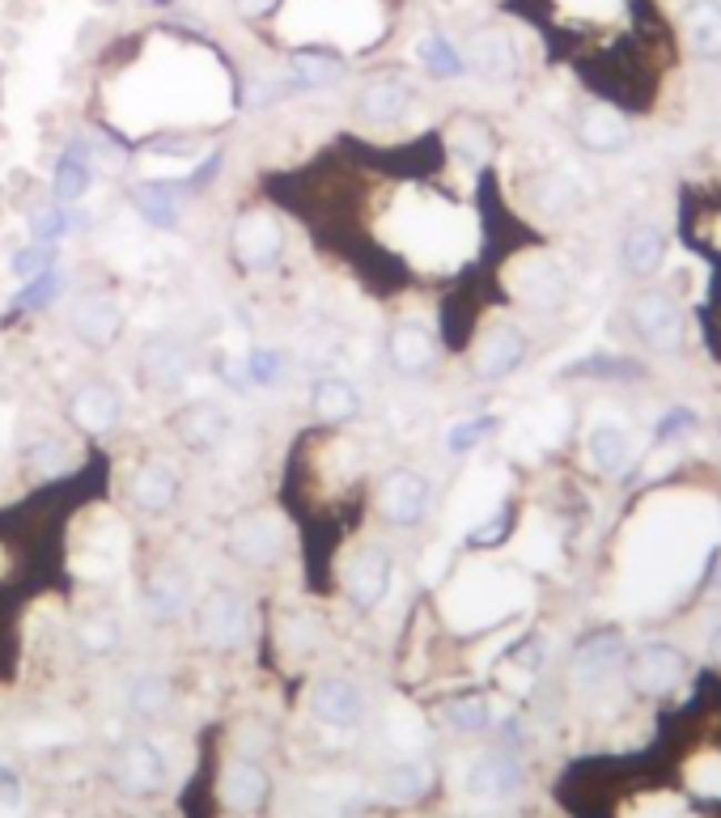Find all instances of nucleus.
I'll return each mask as SVG.
<instances>
[{"instance_id": "nucleus-18", "label": "nucleus", "mask_w": 721, "mask_h": 818, "mask_svg": "<svg viewBox=\"0 0 721 818\" xmlns=\"http://www.w3.org/2000/svg\"><path fill=\"white\" fill-rule=\"evenodd\" d=\"M115 776H120V785L128 794H153V789L166 780V759H162V750L153 743L136 738V743L123 746Z\"/></svg>"}, {"instance_id": "nucleus-23", "label": "nucleus", "mask_w": 721, "mask_h": 818, "mask_svg": "<svg viewBox=\"0 0 721 818\" xmlns=\"http://www.w3.org/2000/svg\"><path fill=\"white\" fill-rule=\"evenodd\" d=\"M132 501L144 513H166L179 501V476L170 471L166 462H144L141 471L132 476Z\"/></svg>"}, {"instance_id": "nucleus-29", "label": "nucleus", "mask_w": 721, "mask_h": 818, "mask_svg": "<svg viewBox=\"0 0 721 818\" xmlns=\"http://www.w3.org/2000/svg\"><path fill=\"white\" fill-rule=\"evenodd\" d=\"M51 192L60 204H77L81 195L90 192V162H85V149L72 145L64 157H60V166H55V178H51Z\"/></svg>"}, {"instance_id": "nucleus-11", "label": "nucleus", "mask_w": 721, "mask_h": 818, "mask_svg": "<svg viewBox=\"0 0 721 818\" xmlns=\"http://www.w3.org/2000/svg\"><path fill=\"white\" fill-rule=\"evenodd\" d=\"M628 657V636L624 627H595L581 645L573 650V671L586 678V683H599L611 671H620Z\"/></svg>"}, {"instance_id": "nucleus-45", "label": "nucleus", "mask_w": 721, "mask_h": 818, "mask_svg": "<svg viewBox=\"0 0 721 818\" xmlns=\"http://www.w3.org/2000/svg\"><path fill=\"white\" fill-rule=\"evenodd\" d=\"M64 467H69L64 446H48V450L34 454V471H43V476H55V471H64Z\"/></svg>"}, {"instance_id": "nucleus-15", "label": "nucleus", "mask_w": 721, "mask_h": 818, "mask_svg": "<svg viewBox=\"0 0 721 818\" xmlns=\"http://www.w3.org/2000/svg\"><path fill=\"white\" fill-rule=\"evenodd\" d=\"M386 357L390 365L399 369V374H429L433 361H437V339H433L429 327H420V323H399L390 336H386Z\"/></svg>"}, {"instance_id": "nucleus-30", "label": "nucleus", "mask_w": 721, "mask_h": 818, "mask_svg": "<svg viewBox=\"0 0 721 818\" xmlns=\"http://www.w3.org/2000/svg\"><path fill=\"white\" fill-rule=\"evenodd\" d=\"M344 76V60L332 51H302L293 55V81L306 85V90H327Z\"/></svg>"}, {"instance_id": "nucleus-28", "label": "nucleus", "mask_w": 721, "mask_h": 818, "mask_svg": "<svg viewBox=\"0 0 721 818\" xmlns=\"http://www.w3.org/2000/svg\"><path fill=\"white\" fill-rule=\"evenodd\" d=\"M144 611L153 620H174L183 606H187V577L179 573H158V577L144 585Z\"/></svg>"}, {"instance_id": "nucleus-39", "label": "nucleus", "mask_w": 721, "mask_h": 818, "mask_svg": "<svg viewBox=\"0 0 721 818\" xmlns=\"http://www.w3.org/2000/svg\"><path fill=\"white\" fill-rule=\"evenodd\" d=\"M509 534H514V505H505L497 518H488L480 530H471L467 543H471V548H501Z\"/></svg>"}, {"instance_id": "nucleus-2", "label": "nucleus", "mask_w": 721, "mask_h": 818, "mask_svg": "<svg viewBox=\"0 0 721 818\" xmlns=\"http://www.w3.org/2000/svg\"><path fill=\"white\" fill-rule=\"evenodd\" d=\"M683 674H688L683 650L662 645V641H649L624 657V678L637 696H667L683 683Z\"/></svg>"}, {"instance_id": "nucleus-35", "label": "nucleus", "mask_w": 721, "mask_h": 818, "mask_svg": "<svg viewBox=\"0 0 721 818\" xmlns=\"http://www.w3.org/2000/svg\"><path fill=\"white\" fill-rule=\"evenodd\" d=\"M128 704H132V713H141V717H158V713H166V704H170V683L166 678H158V674H141V678L128 687Z\"/></svg>"}, {"instance_id": "nucleus-47", "label": "nucleus", "mask_w": 721, "mask_h": 818, "mask_svg": "<svg viewBox=\"0 0 721 818\" xmlns=\"http://www.w3.org/2000/svg\"><path fill=\"white\" fill-rule=\"evenodd\" d=\"M216 170H221V153H213V157H209V166H200L192 174V187H209V178H213Z\"/></svg>"}, {"instance_id": "nucleus-17", "label": "nucleus", "mask_w": 721, "mask_h": 818, "mask_svg": "<svg viewBox=\"0 0 721 818\" xmlns=\"http://www.w3.org/2000/svg\"><path fill=\"white\" fill-rule=\"evenodd\" d=\"M272 794V776H267L255 759H234L225 776H221V797H225V806L230 810H242V815H251V810H260Z\"/></svg>"}, {"instance_id": "nucleus-34", "label": "nucleus", "mask_w": 721, "mask_h": 818, "mask_svg": "<svg viewBox=\"0 0 721 818\" xmlns=\"http://www.w3.org/2000/svg\"><path fill=\"white\" fill-rule=\"evenodd\" d=\"M446 722L463 729V734H480L492 722V708H488V699L480 692H467V696L446 699Z\"/></svg>"}, {"instance_id": "nucleus-48", "label": "nucleus", "mask_w": 721, "mask_h": 818, "mask_svg": "<svg viewBox=\"0 0 721 818\" xmlns=\"http://www.w3.org/2000/svg\"><path fill=\"white\" fill-rule=\"evenodd\" d=\"M709 653H713V662L721 666V627L713 632V641H709Z\"/></svg>"}, {"instance_id": "nucleus-41", "label": "nucleus", "mask_w": 721, "mask_h": 818, "mask_svg": "<svg viewBox=\"0 0 721 818\" xmlns=\"http://www.w3.org/2000/svg\"><path fill=\"white\" fill-rule=\"evenodd\" d=\"M51 264H55V250H51V242L26 246V250H18V255H13V272H18L22 280L39 276V272H51Z\"/></svg>"}, {"instance_id": "nucleus-36", "label": "nucleus", "mask_w": 721, "mask_h": 818, "mask_svg": "<svg viewBox=\"0 0 721 818\" xmlns=\"http://www.w3.org/2000/svg\"><path fill=\"white\" fill-rule=\"evenodd\" d=\"M501 429V420L497 416H476V420H458L455 429L446 433V446H450V454H471L480 441Z\"/></svg>"}, {"instance_id": "nucleus-9", "label": "nucleus", "mask_w": 721, "mask_h": 818, "mask_svg": "<svg viewBox=\"0 0 721 818\" xmlns=\"http://www.w3.org/2000/svg\"><path fill=\"white\" fill-rule=\"evenodd\" d=\"M667 250H671V242H667V234L653 221H632L624 234H620V264L637 280L658 276L662 264H667Z\"/></svg>"}, {"instance_id": "nucleus-4", "label": "nucleus", "mask_w": 721, "mask_h": 818, "mask_svg": "<svg viewBox=\"0 0 721 818\" xmlns=\"http://www.w3.org/2000/svg\"><path fill=\"white\" fill-rule=\"evenodd\" d=\"M527 352H530L527 331L514 327V323H497V327H488L484 339L476 344L471 369H476L480 382H505V378H514V374L522 369Z\"/></svg>"}, {"instance_id": "nucleus-10", "label": "nucleus", "mask_w": 721, "mask_h": 818, "mask_svg": "<svg viewBox=\"0 0 721 818\" xmlns=\"http://www.w3.org/2000/svg\"><path fill=\"white\" fill-rule=\"evenodd\" d=\"M230 552H234V560L251 564V569H267L285 552V534H281V526L272 518H242L230 530Z\"/></svg>"}, {"instance_id": "nucleus-43", "label": "nucleus", "mask_w": 721, "mask_h": 818, "mask_svg": "<svg viewBox=\"0 0 721 818\" xmlns=\"http://www.w3.org/2000/svg\"><path fill=\"white\" fill-rule=\"evenodd\" d=\"M514 662H518V666H522L527 674L544 671V662H548V641H544L539 632H530L527 641L514 650Z\"/></svg>"}, {"instance_id": "nucleus-1", "label": "nucleus", "mask_w": 721, "mask_h": 818, "mask_svg": "<svg viewBox=\"0 0 721 818\" xmlns=\"http://www.w3.org/2000/svg\"><path fill=\"white\" fill-rule=\"evenodd\" d=\"M628 331L653 352H679L688 336V314L667 289H641L628 301Z\"/></svg>"}, {"instance_id": "nucleus-27", "label": "nucleus", "mask_w": 721, "mask_h": 818, "mask_svg": "<svg viewBox=\"0 0 721 818\" xmlns=\"http://www.w3.org/2000/svg\"><path fill=\"white\" fill-rule=\"evenodd\" d=\"M132 204L153 229H174L179 225V192L166 183H144L132 192Z\"/></svg>"}, {"instance_id": "nucleus-31", "label": "nucleus", "mask_w": 721, "mask_h": 818, "mask_svg": "<svg viewBox=\"0 0 721 818\" xmlns=\"http://www.w3.org/2000/svg\"><path fill=\"white\" fill-rule=\"evenodd\" d=\"M225 429H230L225 411L209 408V403H200V408H192V411H187V416H183V425H179V433H183V441H187L192 450L216 446V441L225 437Z\"/></svg>"}, {"instance_id": "nucleus-7", "label": "nucleus", "mask_w": 721, "mask_h": 818, "mask_svg": "<svg viewBox=\"0 0 721 818\" xmlns=\"http://www.w3.org/2000/svg\"><path fill=\"white\" fill-rule=\"evenodd\" d=\"M573 136L577 145L586 149V153H602V157H611V153H624L628 141H632V123L616 111V106H586L573 123Z\"/></svg>"}, {"instance_id": "nucleus-40", "label": "nucleus", "mask_w": 721, "mask_h": 818, "mask_svg": "<svg viewBox=\"0 0 721 818\" xmlns=\"http://www.w3.org/2000/svg\"><path fill=\"white\" fill-rule=\"evenodd\" d=\"M72 225H77V221H72L69 208H48V213H34V217H30V234L39 242H55V238H64Z\"/></svg>"}, {"instance_id": "nucleus-16", "label": "nucleus", "mask_w": 721, "mask_h": 818, "mask_svg": "<svg viewBox=\"0 0 721 818\" xmlns=\"http://www.w3.org/2000/svg\"><path fill=\"white\" fill-rule=\"evenodd\" d=\"M69 420L85 433H106L120 420V395L106 382H85L69 395Z\"/></svg>"}, {"instance_id": "nucleus-5", "label": "nucleus", "mask_w": 721, "mask_h": 818, "mask_svg": "<svg viewBox=\"0 0 721 818\" xmlns=\"http://www.w3.org/2000/svg\"><path fill=\"white\" fill-rule=\"evenodd\" d=\"M429 501H433L429 480L420 471H408V467L390 471L378 483V513H383L390 526H404V530L420 526L425 513H429Z\"/></svg>"}, {"instance_id": "nucleus-33", "label": "nucleus", "mask_w": 721, "mask_h": 818, "mask_svg": "<svg viewBox=\"0 0 721 818\" xmlns=\"http://www.w3.org/2000/svg\"><path fill=\"white\" fill-rule=\"evenodd\" d=\"M420 60H425V69H429L433 76H441V81L467 73V60H463L455 43L441 39V34H425V39H420Z\"/></svg>"}, {"instance_id": "nucleus-26", "label": "nucleus", "mask_w": 721, "mask_h": 818, "mask_svg": "<svg viewBox=\"0 0 721 818\" xmlns=\"http://www.w3.org/2000/svg\"><path fill=\"white\" fill-rule=\"evenodd\" d=\"M450 149H455L467 166H484V162L497 153V136H492V127L484 120L463 115V120H455V127H450Z\"/></svg>"}, {"instance_id": "nucleus-46", "label": "nucleus", "mask_w": 721, "mask_h": 818, "mask_svg": "<svg viewBox=\"0 0 721 818\" xmlns=\"http://www.w3.org/2000/svg\"><path fill=\"white\" fill-rule=\"evenodd\" d=\"M0 806L4 810H18L22 806V785H18V776L9 768H0Z\"/></svg>"}, {"instance_id": "nucleus-37", "label": "nucleus", "mask_w": 721, "mask_h": 818, "mask_svg": "<svg viewBox=\"0 0 721 818\" xmlns=\"http://www.w3.org/2000/svg\"><path fill=\"white\" fill-rule=\"evenodd\" d=\"M697 429H700L697 408H683V403H679V408H667L662 416H658V425H653V441H662V446H667V441H679V437L697 433Z\"/></svg>"}, {"instance_id": "nucleus-25", "label": "nucleus", "mask_w": 721, "mask_h": 818, "mask_svg": "<svg viewBox=\"0 0 721 818\" xmlns=\"http://www.w3.org/2000/svg\"><path fill=\"white\" fill-rule=\"evenodd\" d=\"M518 785H522V768H518V759L505 755V750L484 755L480 764L471 768V794H480V797H509Z\"/></svg>"}, {"instance_id": "nucleus-21", "label": "nucleus", "mask_w": 721, "mask_h": 818, "mask_svg": "<svg viewBox=\"0 0 721 818\" xmlns=\"http://www.w3.org/2000/svg\"><path fill=\"white\" fill-rule=\"evenodd\" d=\"M408 106H412V90L399 81V76H378V81H369L357 98V111L369 123L404 120V115H408Z\"/></svg>"}, {"instance_id": "nucleus-6", "label": "nucleus", "mask_w": 721, "mask_h": 818, "mask_svg": "<svg viewBox=\"0 0 721 818\" xmlns=\"http://www.w3.org/2000/svg\"><path fill=\"white\" fill-rule=\"evenodd\" d=\"M230 246H234V259H238L242 267H251V272H267V267L281 264L285 229H281V221L267 217V213H246V217L234 221Z\"/></svg>"}, {"instance_id": "nucleus-32", "label": "nucleus", "mask_w": 721, "mask_h": 818, "mask_svg": "<svg viewBox=\"0 0 721 818\" xmlns=\"http://www.w3.org/2000/svg\"><path fill=\"white\" fill-rule=\"evenodd\" d=\"M383 794L390 801H416V797L429 794V768L425 764H395V768L383 776Z\"/></svg>"}, {"instance_id": "nucleus-3", "label": "nucleus", "mask_w": 721, "mask_h": 818, "mask_svg": "<svg viewBox=\"0 0 721 818\" xmlns=\"http://www.w3.org/2000/svg\"><path fill=\"white\" fill-rule=\"evenodd\" d=\"M195 636H200V645H209L216 653L238 650L246 641V606H242L238 594L209 590L200 599V611H195Z\"/></svg>"}, {"instance_id": "nucleus-14", "label": "nucleus", "mask_w": 721, "mask_h": 818, "mask_svg": "<svg viewBox=\"0 0 721 818\" xmlns=\"http://www.w3.org/2000/svg\"><path fill=\"white\" fill-rule=\"evenodd\" d=\"M390 555L383 548H365V552L348 564V599L353 606L360 611H374L378 602L386 599V590H390Z\"/></svg>"}, {"instance_id": "nucleus-19", "label": "nucleus", "mask_w": 721, "mask_h": 818, "mask_svg": "<svg viewBox=\"0 0 721 818\" xmlns=\"http://www.w3.org/2000/svg\"><path fill=\"white\" fill-rule=\"evenodd\" d=\"M560 378L565 382H577V378H586V382H646L649 365L628 357V352H590V357L569 365Z\"/></svg>"}, {"instance_id": "nucleus-8", "label": "nucleus", "mask_w": 721, "mask_h": 818, "mask_svg": "<svg viewBox=\"0 0 721 818\" xmlns=\"http://www.w3.org/2000/svg\"><path fill=\"white\" fill-rule=\"evenodd\" d=\"M467 69H476L484 81H514L518 76V48L514 39L497 30V25H484L467 39Z\"/></svg>"}, {"instance_id": "nucleus-42", "label": "nucleus", "mask_w": 721, "mask_h": 818, "mask_svg": "<svg viewBox=\"0 0 721 818\" xmlns=\"http://www.w3.org/2000/svg\"><path fill=\"white\" fill-rule=\"evenodd\" d=\"M81 645L90 653H106L120 645V624L115 620H90V624L81 627Z\"/></svg>"}, {"instance_id": "nucleus-20", "label": "nucleus", "mask_w": 721, "mask_h": 818, "mask_svg": "<svg viewBox=\"0 0 721 818\" xmlns=\"http://www.w3.org/2000/svg\"><path fill=\"white\" fill-rule=\"evenodd\" d=\"M683 34H688V48L704 64H718L721 60V0H692L683 9Z\"/></svg>"}, {"instance_id": "nucleus-13", "label": "nucleus", "mask_w": 721, "mask_h": 818, "mask_svg": "<svg viewBox=\"0 0 721 818\" xmlns=\"http://www.w3.org/2000/svg\"><path fill=\"white\" fill-rule=\"evenodd\" d=\"M72 336L90 348H111L123 336V310L111 297H81L69 314Z\"/></svg>"}, {"instance_id": "nucleus-24", "label": "nucleus", "mask_w": 721, "mask_h": 818, "mask_svg": "<svg viewBox=\"0 0 721 818\" xmlns=\"http://www.w3.org/2000/svg\"><path fill=\"white\" fill-rule=\"evenodd\" d=\"M311 411L314 420H323V425H348V420H357L360 416L357 386L344 382V378H323L311 390Z\"/></svg>"}, {"instance_id": "nucleus-38", "label": "nucleus", "mask_w": 721, "mask_h": 818, "mask_svg": "<svg viewBox=\"0 0 721 818\" xmlns=\"http://www.w3.org/2000/svg\"><path fill=\"white\" fill-rule=\"evenodd\" d=\"M55 297H60V276H55V272H39V276H30L26 289L18 293V306H26V310H43V306L55 301Z\"/></svg>"}, {"instance_id": "nucleus-12", "label": "nucleus", "mask_w": 721, "mask_h": 818, "mask_svg": "<svg viewBox=\"0 0 721 818\" xmlns=\"http://www.w3.org/2000/svg\"><path fill=\"white\" fill-rule=\"evenodd\" d=\"M311 713L332 729H353L365 717V696L348 678H323L311 692Z\"/></svg>"}, {"instance_id": "nucleus-44", "label": "nucleus", "mask_w": 721, "mask_h": 818, "mask_svg": "<svg viewBox=\"0 0 721 818\" xmlns=\"http://www.w3.org/2000/svg\"><path fill=\"white\" fill-rule=\"evenodd\" d=\"M246 369H251L255 382H272V378L281 374V357H276L272 348H255V352L246 357Z\"/></svg>"}, {"instance_id": "nucleus-22", "label": "nucleus", "mask_w": 721, "mask_h": 818, "mask_svg": "<svg viewBox=\"0 0 721 818\" xmlns=\"http://www.w3.org/2000/svg\"><path fill=\"white\" fill-rule=\"evenodd\" d=\"M628 458H632V441H628V433L620 425H595L586 433V462H590V471L620 476L628 467Z\"/></svg>"}]
</instances>
